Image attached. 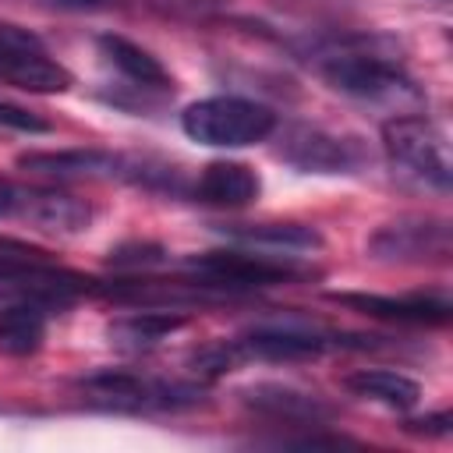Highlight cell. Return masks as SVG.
Listing matches in <instances>:
<instances>
[{
    "label": "cell",
    "mask_w": 453,
    "mask_h": 453,
    "mask_svg": "<svg viewBox=\"0 0 453 453\" xmlns=\"http://www.w3.org/2000/svg\"><path fill=\"white\" fill-rule=\"evenodd\" d=\"M319 74L343 96L368 99V103H400V99H421L411 74L389 57L365 42L333 46L319 53Z\"/></svg>",
    "instance_id": "cell-1"
},
{
    "label": "cell",
    "mask_w": 453,
    "mask_h": 453,
    "mask_svg": "<svg viewBox=\"0 0 453 453\" xmlns=\"http://www.w3.org/2000/svg\"><path fill=\"white\" fill-rule=\"evenodd\" d=\"M188 269L198 276L202 287L209 290H258V287H276V283H290L308 276V265H297L290 255L276 258V255H262L255 251H205L188 258Z\"/></svg>",
    "instance_id": "cell-5"
},
{
    "label": "cell",
    "mask_w": 453,
    "mask_h": 453,
    "mask_svg": "<svg viewBox=\"0 0 453 453\" xmlns=\"http://www.w3.org/2000/svg\"><path fill=\"white\" fill-rule=\"evenodd\" d=\"M50 7H57V11H74V14H92V11H110V7H117V4H124V0H46Z\"/></svg>",
    "instance_id": "cell-24"
},
{
    "label": "cell",
    "mask_w": 453,
    "mask_h": 453,
    "mask_svg": "<svg viewBox=\"0 0 453 453\" xmlns=\"http://www.w3.org/2000/svg\"><path fill=\"white\" fill-rule=\"evenodd\" d=\"M411 432H425V435H446L449 432V414H432V418H418V421H407Z\"/></svg>",
    "instance_id": "cell-25"
},
{
    "label": "cell",
    "mask_w": 453,
    "mask_h": 453,
    "mask_svg": "<svg viewBox=\"0 0 453 453\" xmlns=\"http://www.w3.org/2000/svg\"><path fill=\"white\" fill-rule=\"evenodd\" d=\"M343 386L361 396V400H375L382 407H393V411H411L421 396L418 382L400 375V372H389V368H357L343 379Z\"/></svg>",
    "instance_id": "cell-17"
},
{
    "label": "cell",
    "mask_w": 453,
    "mask_h": 453,
    "mask_svg": "<svg viewBox=\"0 0 453 453\" xmlns=\"http://www.w3.org/2000/svg\"><path fill=\"white\" fill-rule=\"evenodd\" d=\"M258 191H262L258 173L237 159H212L209 166H202L195 180V198L219 209H244L258 198Z\"/></svg>",
    "instance_id": "cell-14"
},
{
    "label": "cell",
    "mask_w": 453,
    "mask_h": 453,
    "mask_svg": "<svg viewBox=\"0 0 453 453\" xmlns=\"http://www.w3.org/2000/svg\"><path fill=\"white\" fill-rule=\"evenodd\" d=\"M99 53H103L127 81H134L138 88L166 92V88L173 85L170 71H166L149 50H142L138 42H131V39H124V35H99Z\"/></svg>",
    "instance_id": "cell-15"
},
{
    "label": "cell",
    "mask_w": 453,
    "mask_h": 453,
    "mask_svg": "<svg viewBox=\"0 0 453 453\" xmlns=\"http://www.w3.org/2000/svg\"><path fill=\"white\" fill-rule=\"evenodd\" d=\"M347 340L336 333L322 329H304V326H255L244 336L230 340V350L241 361H304L319 357L329 347H343Z\"/></svg>",
    "instance_id": "cell-10"
},
{
    "label": "cell",
    "mask_w": 453,
    "mask_h": 453,
    "mask_svg": "<svg viewBox=\"0 0 453 453\" xmlns=\"http://www.w3.org/2000/svg\"><path fill=\"white\" fill-rule=\"evenodd\" d=\"M241 400L251 411H258L273 421H283V425H322L333 414V407L322 396L294 389V386H280V382L248 386V389H241Z\"/></svg>",
    "instance_id": "cell-12"
},
{
    "label": "cell",
    "mask_w": 453,
    "mask_h": 453,
    "mask_svg": "<svg viewBox=\"0 0 453 453\" xmlns=\"http://www.w3.org/2000/svg\"><path fill=\"white\" fill-rule=\"evenodd\" d=\"M25 219L50 234H81L92 223V205L67 191H32Z\"/></svg>",
    "instance_id": "cell-16"
},
{
    "label": "cell",
    "mask_w": 453,
    "mask_h": 453,
    "mask_svg": "<svg viewBox=\"0 0 453 453\" xmlns=\"http://www.w3.org/2000/svg\"><path fill=\"white\" fill-rule=\"evenodd\" d=\"M159 14L166 18H180V21H198L209 18L216 7H223V0H149Z\"/></svg>",
    "instance_id": "cell-22"
},
{
    "label": "cell",
    "mask_w": 453,
    "mask_h": 453,
    "mask_svg": "<svg viewBox=\"0 0 453 453\" xmlns=\"http://www.w3.org/2000/svg\"><path fill=\"white\" fill-rule=\"evenodd\" d=\"M333 301L350 304L365 315L389 319V322H411V326H442L449 322V301L439 294H403V297H386V294H333Z\"/></svg>",
    "instance_id": "cell-13"
},
{
    "label": "cell",
    "mask_w": 453,
    "mask_h": 453,
    "mask_svg": "<svg viewBox=\"0 0 453 453\" xmlns=\"http://www.w3.org/2000/svg\"><path fill=\"white\" fill-rule=\"evenodd\" d=\"M280 156L304 173H350L365 159L357 138H343V134H333L326 127H308V124L290 127L283 134Z\"/></svg>",
    "instance_id": "cell-11"
},
{
    "label": "cell",
    "mask_w": 453,
    "mask_h": 453,
    "mask_svg": "<svg viewBox=\"0 0 453 453\" xmlns=\"http://www.w3.org/2000/svg\"><path fill=\"white\" fill-rule=\"evenodd\" d=\"M226 234L258 251H311L322 244L319 230L304 223H248V226H230Z\"/></svg>",
    "instance_id": "cell-20"
},
{
    "label": "cell",
    "mask_w": 453,
    "mask_h": 453,
    "mask_svg": "<svg viewBox=\"0 0 453 453\" xmlns=\"http://www.w3.org/2000/svg\"><path fill=\"white\" fill-rule=\"evenodd\" d=\"M78 389L92 403L113 407V411H177L202 400V389L191 382H159L131 372H96V375H85Z\"/></svg>",
    "instance_id": "cell-7"
},
{
    "label": "cell",
    "mask_w": 453,
    "mask_h": 453,
    "mask_svg": "<svg viewBox=\"0 0 453 453\" xmlns=\"http://www.w3.org/2000/svg\"><path fill=\"white\" fill-rule=\"evenodd\" d=\"M21 170L42 173V177H57V180H134L145 188H173L177 191V173L170 166L159 163H145V159H127L117 152H103V149H60V152H25L18 159Z\"/></svg>",
    "instance_id": "cell-2"
},
{
    "label": "cell",
    "mask_w": 453,
    "mask_h": 453,
    "mask_svg": "<svg viewBox=\"0 0 453 453\" xmlns=\"http://www.w3.org/2000/svg\"><path fill=\"white\" fill-rule=\"evenodd\" d=\"M110 262L113 265H156L163 262V251L156 244H127V248H117Z\"/></svg>",
    "instance_id": "cell-23"
},
{
    "label": "cell",
    "mask_w": 453,
    "mask_h": 453,
    "mask_svg": "<svg viewBox=\"0 0 453 453\" xmlns=\"http://www.w3.org/2000/svg\"><path fill=\"white\" fill-rule=\"evenodd\" d=\"M46 336V308L32 304V301H14L7 308H0V350L25 357L35 354L42 347Z\"/></svg>",
    "instance_id": "cell-19"
},
{
    "label": "cell",
    "mask_w": 453,
    "mask_h": 453,
    "mask_svg": "<svg viewBox=\"0 0 453 453\" xmlns=\"http://www.w3.org/2000/svg\"><path fill=\"white\" fill-rule=\"evenodd\" d=\"M180 127L191 142L237 149L269 138L276 131V113L244 96H209L180 113Z\"/></svg>",
    "instance_id": "cell-3"
},
{
    "label": "cell",
    "mask_w": 453,
    "mask_h": 453,
    "mask_svg": "<svg viewBox=\"0 0 453 453\" xmlns=\"http://www.w3.org/2000/svg\"><path fill=\"white\" fill-rule=\"evenodd\" d=\"M188 319L180 311H134V315H124L110 326V340L124 350H145V347H156L163 343L166 336H173L177 329H184Z\"/></svg>",
    "instance_id": "cell-18"
},
{
    "label": "cell",
    "mask_w": 453,
    "mask_h": 453,
    "mask_svg": "<svg viewBox=\"0 0 453 453\" xmlns=\"http://www.w3.org/2000/svg\"><path fill=\"white\" fill-rule=\"evenodd\" d=\"M382 145L393 166L418 177L421 184L435 191H449V156L442 134L432 127V120L403 113L382 124Z\"/></svg>",
    "instance_id": "cell-6"
},
{
    "label": "cell",
    "mask_w": 453,
    "mask_h": 453,
    "mask_svg": "<svg viewBox=\"0 0 453 453\" xmlns=\"http://www.w3.org/2000/svg\"><path fill=\"white\" fill-rule=\"evenodd\" d=\"M0 287L11 290L18 301H32L39 308H64L74 297L88 294L96 283L50 262L42 251L28 244L0 241Z\"/></svg>",
    "instance_id": "cell-4"
},
{
    "label": "cell",
    "mask_w": 453,
    "mask_h": 453,
    "mask_svg": "<svg viewBox=\"0 0 453 453\" xmlns=\"http://www.w3.org/2000/svg\"><path fill=\"white\" fill-rule=\"evenodd\" d=\"M453 251V226L442 216H400L368 237L375 262H446Z\"/></svg>",
    "instance_id": "cell-8"
},
{
    "label": "cell",
    "mask_w": 453,
    "mask_h": 453,
    "mask_svg": "<svg viewBox=\"0 0 453 453\" xmlns=\"http://www.w3.org/2000/svg\"><path fill=\"white\" fill-rule=\"evenodd\" d=\"M0 78L28 92L71 88V71L42 50L39 35L11 21H0Z\"/></svg>",
    "instance_id": "cell-9"
},
{
    "label": "cell",
    "mask_w": 453,
    "mask_h": 453,
    "mask_svg": "<svg viewBox=\"0 0 453 453\" xmlns=\"http://www.w3.org/2000/svg\"><path fill=\"white\" fill-rule=\"evenodd\" d=\"M0 127H11V131H25V134H46L53 124H50L46 117L32 113V110L18 106V103H7V99H0Z\"/></svg>",
    "instance_id": "cell-21"
}]
</instances>
